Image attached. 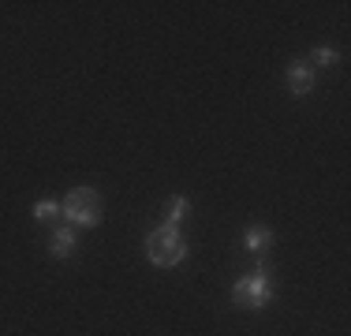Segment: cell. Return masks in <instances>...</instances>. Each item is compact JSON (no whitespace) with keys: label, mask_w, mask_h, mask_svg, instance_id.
Here are the masks:
<instances>
[{"label":"cell","mask_w":351,"mask_h":336,"mask_svg":"<svg viewBox=\"0 0 351 336\" xmlns=\"http://www.w3.org/2000/svg\"><path fill=\"white\" fill-rule=\"evenodd\" d=\"M75 247H79V235H75L71 224H60V228H53L49 232V258H71L75 254Z\"/></svg>","instance_id":"cell-4"},{"label":"cell","mask_w":351,"mask_h":336,"mask_svg":"<svg viewBox=\"0 0 351 336\" xmlns=\"http://www.w3.org/2000/svg\"><path fill=\"white\" fill-rule=\"evenodd\" d=\"M284 79H288V90H291L295 97H306V94L314 90V67L303 64V60H291Z\"/></svg>","instance_id":"cell-5"},{"label":"cell","mask_w":351,"mask_h":336,"mask_svg":"<svg viewBox=\"0 0 351 336\" xmlns=\"http://www.w3.org/2000/svg\"><path fill=\"white\" fill-rule=\"evenodd\" d=\"M56 217H60V202H53V198H41V202H34V221H41V224H53Z\"/></svg>","instance_id":"cell-8"},{"label":"cell","mask_w":351,"mask_h":336,"mask_svg":"<svg viewBox=\"0 0 351 336\" xmlns=\"http://www.w3.org/2000/svg\"><path fill=\"white\" fill-rule=\"evenodd\" d=\"M187 213H191V198L187 195H172L169 198V213H165V224H176V228H180V224L187 221Z\"/></svg>","instance_id":"cell-7"},{"label":"cell","mask_w":351,"mask_h":336,"mask_svg":"<svg viewBox=\"0 0 351 336\" xmlns=\"http://www.w3.org/2000/svg\"><path fill=\"white\" fill-rule=\"evenodd\" d=\"M243 247L250 250V254H265V250L273 247V232L265 228V224H250V228L243 232Z\"/></svg>","instance_id":"cell-6"},{"label":"cell","mask_w":351,"mask_h":336,"mask_svg":"<svg viewBox=\"0 0 351 336\" xmlns=\"http://www.w3.org/2000/svg\"><path fill=\"white\" fill-rule=\"evenodd\" d=\"M60 217L71 228H97L101 224V195L94 187H71L60 202Z\"/></svg>","instance_id":"cell-2"},{"label":"cell","mask_w":351,"mask_h":336,"mask_svg":"<svg viewBox=\"0 0 351 336\" xmlns=\"http://www.w3.org/2000/svg\"><path fill=\"white\" fill-rule=\"evenodd\" d=\"M269 299H273V269L265 262H258L250 273H243L232 288V302L243 310H262Z\"/></svg>","instance_id":"cell-3"},{"label":"cell","mask_w":351,"mask_h":336,"mask_svg":"<svg viewBox=\"0 0 351 336\" xmlns=\"http://www.w3.org/2000/svg\"><path fill=\"white\" fill-rule=\"evenodd\" d=\"M311 60L317 67H332V64H340V53H337V49H329V45H317L311 53Z\"/></svg>","instance_id":"cell-9"},{"label":"cell","mask_w":351,"mask_h":336,"mask_svg":"<svg viewBox=\"0 0 351 336\" xmlns=\"http://www.w3.org/2000/svg\"><path fill=\"white\" fill-rule=\"evenodd\" d=\"M191 247H187V235H183L176 224H161L146 235V258L161 269H172L180 262H187Z\"/></svg>","instance_id":"cell-1"}]
</instances>
